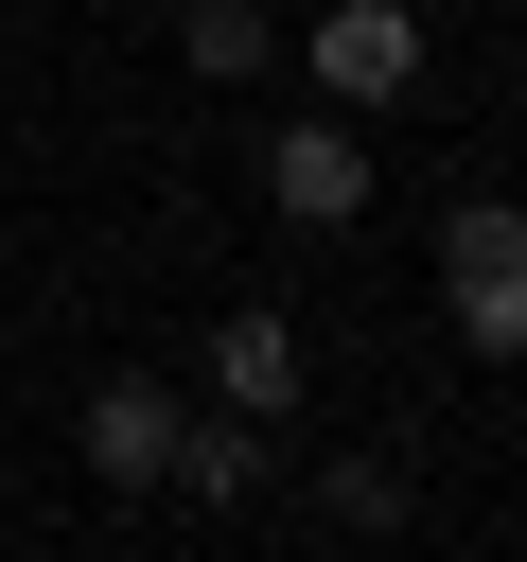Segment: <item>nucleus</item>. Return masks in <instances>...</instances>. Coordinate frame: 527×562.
Listing matches in <instances>:
<instances>
[{
    "label": "nucleus",
    "instance_id": "nucleus-8",
    "mask_svg": "<svg viewBox=\"0 0 527 562\" xmlns=\"http://www.w3.org/2000/svg\"><path fill=\"white\" fill-rule=\"evenodd\" d=\"M316 492H334V527H404V457H334Z\"/></svg>",
    "mask_w": 527,
    "mask_h": 562
},
{
    "label": "nucleus",
    "instance_id": "nucleus-2",
    "mask_svg": "<svg viewBox=\"0 0 527 562\" xmlns=\"http://www.w3.org/2000/svg\"><path fill=\"white\" fill-rule=\"evenodd\" d=\"M299 53H316V105H351V123L422 88V18H404V0H334V18L299 35Z\"/></svg>",
    "mask_w": 527,
    "mask_h": 562
},
{
    "label": "nucleus",
    "instance_id": "nucleus-1",
    "mask_svg": "<svg viewBox=\"0 0 527 562\" xmlns=\"http://www.w3.org/2000/svg\"><path fill=\"white\" fill-rule=\"evenodd\" d=\"M439 299H457V351L474 369H527V211L509 193H457L439 211Z\"/></svg>",
    "mask_w": 527,
    "mask_h": 562
},
{
    "label": "nucleus",
    "instance_id": "nucleus-3",
    "mask_svg": "<svg viewBox=\"0 0 527 562\" xmlns=\"http://www.w3.org/2000/svg\"><path fill=\"white\" fill-rule=\"evenodd\" d=\"M264 193H281L299 228H351V211H369V140H351V105L281 123V140H264Z\"/></svg>",
    "mask_w": 527,
    "mask_h": 562
},
{
    "label": "nucleus",
    "instance_id": "nucleus-4",
    "mask_svg": "<svg viewBox=\"0 0 527 562\" xmlns=\"http://www.w3.org/2000/svg\"><path fill=\"white\" fill-rule=\"evenodd\" d=\"M211 404L228 422H299V316L281 299H228L211 316Z\"/></svg>",
    "mask_w": 527,
    "mask_h": 562
},
{
    "label": "nucleus",
    "instance_id": "nucleus-7",
    "mask_svg": "<svg viewBox=\"0 0 527 562\" xmlns=\"http://www.w3.org/2000/svg\"><path fill=\"white\" fill-rule=\"evenodd\" d=\"M158 492H193V509H246V492H264V422H176Z\"/></svg>",
    "mask_w": 527,
    "mask_h": 562
},
{
    "label": "nucleus",
    "instance_id": "nucleus-6",
    "mask_svg": "<svg viewBox=\"0 0 527 562\" xmlns=\"http://www.w3.org/2000/svg\"><path fill=\"white\" fill-rule=\"evenodd\" d=\"M176 70H193V88H264V70H281V18H264V0H176Z\"/></svg>",
    "mask_w": 527,
    "mask_h": 562
},
{
    "label": "nucleus",
    "instance_id": "nucleus-5",
    "mask_svg": "<svg viewBox=\"0 0 527 562\" xmlns=\"http://www.w3.org/2000/svg\"><path fill=\"white\" fill-rule=\"evenodd\" d=\"M176 422H193V404H176L158 369H105V386H88V474H105V492H158Z\"/></svg>",
    "mask_w": 527,
    "mask_h": 562
}]
</instances>
